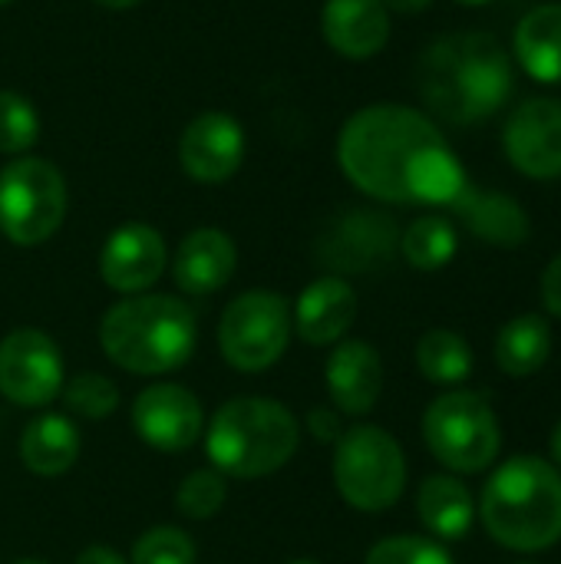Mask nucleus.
<instances>
[{"label": "nucleus", "instance_id": "cd10ccee", "mask_svg": "<svg viewBox=\"0 0 561 564\" xmlns=\"http://www.w3.org/2000/svg\"><path fill=\"white\" fill-rule=\"evenodd\" d=\"M228 499V482L218 469H195L182 479L179 492H175V509L185 516V519H195V522H205L212 516L222 512Z\"/></svg>", "mask_w": 561, "mask_h": 564}, {"label": "nucleus", "instance_id": "72a5a7b5", "mask_svg": "<svg viewBox=\"0 0 561 564\" xmlns=\"http://www.w3.org/2000/svg\"><path fill=\"white\" fill-rule=\"evenodd\" d=\"M76 564H129V562H126L119 552L106 549V545H89V549H83V552H79Z\"/></svg>", "mask_w": 561, "mask_h": 564}, {"label": "nucleus", "instance_id": "4be33fe9", "mask_svg": "<svg viewBox=\"0 0 561 564\" xmlns=\"http://www.w3.org/2000/svg\"><path fill=\"white\" fill-rule=\"evenodd\" d=\"M20 459L33 476L53 479L76 466L79 459V433L69 416L43 413L20 436Z\"/></svg>", "mask_w": 561, "mask_h": 564}, {"label": "nucleus", "instance_id": "a19ab883", "mask_svg": "<svg viewBox=\"0 0 561 564\" xmlns=\"http://www.w3.org/2000/svg\"><path fill=\"white\" fill-rule=\"evenodd\" d=\"M519 564H539V562H519Z\"/></svg>", "mask_w": 561, "mask_h": 564}, {"label": "nucleus", "instance_id": "2f4dec72", "mask_svg": "<svg viewBox=\"0 0 561 564\" xmlns=\"http://www.w3.org/2000/svg\"><path fill=\"white\" fill-rule=\"evenodd\" d=\"M308 426H311V433H314V440L317 443H337L341 440V420H337V413H331V410H311V416H308Z\"/></svg>", "mask_w": 561, "mask_h": 564}, {"label": "nucleus", "instance_id": "5701e85b", "mask_svg": "<svg viewBox=\"0 0 561 564\" xmlns=\"http://www.w3.org/2000/svg\"><path fill=\"white\" fill-rule=\"evenodd\" d=\"M417 512L427 532L443 542H460L476 519L473 496L456 476H430L417 492Z\"/></svg>", "mask_w": 561, "mask_h": 564}, {"label": "nucleus", "instance_id": "1a4fd4ad", "mask_svg": "<svg viewBox=\"0 0 561 564\" xmlns=\"http://www.w3.org/2000/svg\"><path fill=\"white\" fill-rule=\"evenodd\" d=\"M291 330L288 297L274 291H245L222 311L218 350L235 370L261 373L284 357Z\"/></svg>", "mask_w": 561, "mask_h": 564}, {"label": "nucleus", "instance_id": "a211bd4d", "mask_svg": "<svg viewBox=\"0 0 561 564\" xmlns=\"http://www.w3.org/2000/svg\"><path fill=\"white\" fill-rule=\"evenodd\" d=\"M321 30L334 53L347 59H370L390 40V13L380 0H327Z\"/></svg>", "mask_w": 561, "mask_h": 564}, {"label": "nucleus", "instance_id": "c85d7f7f", "mask_svg": "<svg viewBox=\"0 0 561 564\" xmlns=\"http://www.w3.org/2000/svg\"><path fill=\"white\" fill-rule=\"evenodd\" d=\"M60 393H63V403L69 406V413H76L83 420H106L119 406V390L103 373H76Z\"/></svg>", "mask_w": 561, "mask_h": 564}, {"label": "nucleus", "instance_id": "0eeeda50", "mask_svg": "<svg viewBox=\"0 0 561 564\" xmlns=\"http://www.w3.org/2000/svg\"><path fill=\"white\" fill-rule=\"evenodd\" d=\"M423 440L430 453L453 473L473 476L496 463L503 433L483 393L450 390L423 413Z\"/></svg>", "mask_w": 561, "mask_h": 564}, {"label": "nucleus", "instance_id": "ddd939ff", "mask_svg": "<svg viewBox=\"0 0 561 564\" xmlns=\"http://www.w3.org/2000/svg\"><path fill=\"white\" fill-rule=\"evenodd\" d=\"M245 159V132L225 112H202L179 139V162L188 178L202 185L228 182Z\"/></svg>", "mask_w": 561, "mask_h": 564}, {"label": "nucleus", "instance_id": "20e7f679", "mask_svg": "<svg viewBox=\"0 0 561 564\" xmlns=\"http://www.w3.org/2000/svg\"><path fill=\"white\" fill-rule=\"evenodd\" d=\"M486 532L513 552H542L561 539V476L539 456L503 463L483 489Z\"/></svg>", "mask_w": 561, "mask_h": 564}, {"label": "nucleus", "instance_id": "aec40b11", "mask_svg": "<svg viewBox=\"0 0 561 564\" xmlns=\"http://www.w3.org/2000/svg\"><path fill=\"white\" fill-rule=\"evenodd\" d=\"M453 212L466 221V228L479 241L496 245V248H519L532 235V221L526 208L506 192H479L470 185L453 202Z\"/></svg>", "mask_w": 561, "mask_h": 564}, {"label": "nucleus", "instance_id": "dca6fc26", "mask_svg": "<svg viewBox=\"0 0 561 564\" xmlns=\"http://www.w3.org/2000/svg\"><path fill=\"white\" fill-rule=\"evenodd\" d=\"M331 403L347 416H364L377 406L384 390V364L367 340H341L324 367Z\"/></svg>", "mask_w": 561, "mask_h": 564}, {"label": "nucleus", "instance_id": "58836bf2", "mask_svg": "<svg viewBox=\"0 0 561 564\" xmlns=\"http://www.w3.org/2000/svg\"><path fill=\"white\" fill-rule=\"evenodd\" d=\"M13 564H46V562H40V558H23V562H13Z\"/></svg>", "mask_w": 561, "mask_h": 564}, {"label": "nucleus", "instance_id": "423d86ee", "mask_svg": "<svg viewBox=\"0 0 561 564\" xmlns=\"http://www.w3.org/2000/svg\"><path fill=\"white\" fill-rule=\"evenodd\" d=\"M334 486L357 512H387L407 486L400 443L380 426H354L334 443Z\"/></svg>", "mask_w": 561, "mask_h": 564}, {"label": "nucleus", "instance_id": "f704fd0d", "mask_svg": "<svg viewBox=\"0 0 561 564\" xmlns=\"http://www.w3.org/2000/svg\"><path fill=\"white\" fill-rule=\"evenodd\" d=\"M387 10H397V13H420V10H427L433 0H380Z\"/></svg>", "mask_w": 561, "mask_h": 564}, {"label": "nucleus", "instance_id": "4c0bfd02", "mask_svg": "<svg viewBox=\"0 0 561 564\" xmlns=\"http://www.w3.org/2000/svg\"><path fill=\"white\" fill-rule=\"evenodd\" d=\"M456 3H466V7H483V3H489V0H456Z\"/></svg>", "mask_w": 561, "mask_h": 564}, {"label": "nucleus", "instance_id": "4468645a", "mask_svg": "<svg viewBox=\"0 0 561 564\" xmlns=\"http://www.w3.org/2000/svg\"><path fill=\"white\" fill-rule=\"evenodd\" d=\"M165 261V238L152 225L129 221L106 238L99 254V274L106 288L119 294H142L162 278Z\"/></svg>", "mask_w": 561, "mask_h": 564}, {"label": "nucleus", "instance_id": "f8f14e48", "mask_svg": "<svg viewBox=\"0 0 561 564\" xmlns=\"http://www.w3.org/2000/svg\"><path fill=\"white\" fill-rule=\"evenodd\" d=\"M136 436L159 453H185L205 430L198 397L179 383H152L132 400Z\"/></svg>", "mask_w": 561, "mask_h": 564}, {"label": "nucleus", "instance_id": "412c9836", "mask_svg": "<svg viewBox=\"0 0 561 564\" xmlns=\"http://www.w3.org/2000/svg\"><path fill=\"white\" fill-rule=\"evenodd\" d=\"M513 53L526 76L546 86L561 83V3L532 7L516 33H513Z\"/></svg>", "mask_w": 561, "mask_h": 564}, {"label": "nucleus", "instance_id": "7ed1b4c3", "mask_svg": "<svg viewBox=\"0 0 561 564\" xmlns=\"http://www.w3.org/2000/svg\"><path fill=\"white\" fill-rule=\"evenodd\" d=\"M195 337V314L172 294H129L99 321L103 354L139 377H162L188 364Z\"/></svg>", "mask_w": 561, "mask_h": 564}, {"label": "nucleus", "instance_id": "ea45409f", "mask_svg": "<svg viewBox=\"0 0 561 564\" xmlns=\"http://www.w3.org/2000/svg\"><path fill=\"white\" fill-rule=\"evenodd\" d=\"M291 564H321V562H314V558H298V562H291Z\"/></svg>", "mask_w": 561, "mask_h": 564}, {"label": "nucleus", "instance_id": "c756f323", "mask_svg": "<svg viewBox=\"0 0 561 564\" xmlns=\"http://www.w3.org/2000/svg\"><path fill=\"white\" fill-rule=\"evenodd\" d=\"M129 564H195V545L182 529L155 525L136 539Z\"/></svg>", "mask_w": 561, "mask_h": 564}, {"label": "nucleus", "instance_id": "e433bc0d", "mask_svg": "<svg viewBox=\"0 0 561 564\" xmlns=\"http://www.w3.org/2000/svg\"><path fill=\"white\" fill-rule=\"evenodd\" d=\"M552 459L561 466V423L555 426V433H552Z\"/></svg>", "mask_w": 561, "mask_h": 564}, {"label": "nucleus", "instance_id": "393cba45", "mask_svg": "<svg viewBox=\"0 0 561 564\" xmlns=\"http://www.w3.org/2000/svg\"><path fill=\"white\" fill-rule=\"evenodd\" d=\"M417 367L436 387H460L473 373V347L456 330H427L417 344Z\"/></svg>", "mask_w": 561, "mask_h": 564}, {"label": "nucleus", "instance_id": "9b49d317", "mask_svg": "<svg viewBox=\"0 0 561 564\" xmlns=\"http://www.w3.org/2000/svg\"><path fill=\"white\" fill-rule=\"evenodd\" d=\"M503 149L516 172L546 182L561 175V99L532 96L519 102L503 129Z\"/></svg>", "mask_w": 561, "mask_h": 564}, {"label": "nucleus", "instance_id": "f3484780", "mask_svg": "<svg viewBox=\"0 0 561 564\" xmlns=\"http://www.w3.org/2000/svg\"><path fill=\"white\" fill-rule=\"evenodd\" d=\"M354 317H357V294L337 274L311 281L291 311L298 337L311 347L337 344L350 330Z\"/></svg>", "mask_w": 561, "mask_h": 564}, {"label": "nucleus", "instance_id": "473e14b6", "mask_svg": "<svg viewBox=\"0 0 561 564\" xmlns=\"http://www.w3.org/2000/svg\"><path fill=\"white\" fill-rule=\"evenodd\" d=\"M542 304L549 307V314L561 317V254L542 274Z\"/></svg>", "mask_w": 561, "mask_h": 564}, {"label": "nucleus", "instance_id": "f03ea898", "mask_svg": "<svg viewBox=\"0 0 561 564\" xmlns=\"http://www.w3.org/2000/svg\"><path fill=\"white\" fill-rule=\"evenodd\" d=\"M420 93L446 122H479L509 102L513 59L489 33L443 36L420 59Z\"/></svg>", "mask_w": 561, "mask_h": 564}, {"label": "nucleus", "instance_id": "6e6552de", "mask_svg": "<svg viewBox=\"0 0 561 564\" xmlns=\"http://www.w3.org/2000/svg\"><path fill=\"white\" fill-rule=\"evenodd\" d=\"M66 218V182L56 165L20 155L0 169V231L13 245L50 241Z\"/></svg>", "mask_w": 561, "mask_h": 564}, {"label": "nucleus", "instance_id": "bb28decb", "mask_svg": "<svg viewBox=\"0 0 561 564\" xmlns=\"http://www.w3.org/2000/svg\"><path fill=\"white\" fill-rule=\"evenodd\" d=\"M40 139V116L33 102L20 93L0 89V152L23 155Z\"/></svg>", "mask_w": 561, "mask_h": 564}, {"label": "nucleus", "instance_id": "2eb2a0df", "mask_svg": "<svg viewBox=\"0 0 561 564\" xmlns=\"http://www.w3.org/2000/svg\"><path fill=\"white\" fill-rule=\"evenodd\" d=\"M397 245L393 218L380 212H347L317 241V254L334 271H367Z\"/></svg>", "mask_w": 561, "mask_h": 564}, {"label": "nucleus", "instance_id": "79ce46f5", "mask_svg": "<svg viewBox=\"0 0 561 564\" xmlns=\"http://www.w3.org/2000/svg\"><path fill=\"white\" fill-rule=\"evenodd\" d=\"M0 3H10V0H0Z\"/></svg>", "mask_w": 561, "mask_h": 564}, {"label": "nucleus", "instance_id": "f257e3e1", "mask_svg": "<svg viewBox=\"0 0 561 564\" xmlns=\"http://www.w3.org/2000/svg\"><path fill=\"white\" fill-rule=\"evenodd\" d=\"M446 135L420 109L380 102L354 112L337 139V162L344 175L370 198L410 202V178L417 162L443 145Z\"/></svg>", "mask_w": 561, "mask_h": 564}, {"label": "nucleus", "instance_id": "b1692460", "mask_svg": "<svg viewBox=\"0 0 561 564\" xmlns=\"http://www.w3.org/2000/svg\"><path fill=\"white\" fill-rule=\"evenodd\" d=\"M549 354H552V330L539 314L513 317L496 337V360L509 377H532L536 370L546 367Z\"/></svg>", "mask_w": 561, "mask_h": 564}, {"label": "nucleus", "instance_id": "c9c22d12", "mask_svg": "<svg viewBox=\"0 0 561 564\" xmlns=\"http://www.w3.org/2000/svg\"><path fill=\"white\" fill-rule=\"evenodd\" d=\"M96 3H103V7H109V10H129V7H136V3H142V0H96Z\"/></svg>", "mask_w": 561, "mask_h": 564}, {"label": "nucleus", "instance_id": "7c9ffc66", "mask_svg": "<svg viewBox=\"0 0 561 564\" xmlns=\"http://www.w3.org/2000/svg\"><path fill=\"white\" fill-rule=\"evenodd\" d=\"M364 564H453L450 552L420 535H390L367 552Z\"/></svg>", "mask_w": 561, "mask_h": 564}, {"label": "nucleus", "instance_id": "9d476101", "mask_svg": "<svg viewBox=\"0 0 561 564\" xmlns=\"http://www.w3.org/2000/svg\"><path fill=\"white\" fill-rule=\"evenodd\" d=\"M63 390L60 347L36 327L10 330L0 340V393L13 406H50Z\"/></svg>", "mask_w": 561, "mask_h": 564}, {"label": "nucleus", "instance_id": "a878e982", "mask_svg": "<svg viewBox=\"0 0 561 564\" xmlns=\"http://www.w3.org/2000/svg\"><path fill=\"white\" fill-rule=\"evenodd\" d=\"M460 235L450 218L423 215L400 235V251L410 268L417 271H440L456 258Z\"/></svg>", "mask_w": 561, "mask_h": 564}, {"label": "nucleus", "instance_id": "6ab92c4d", "mask_svg": "<svg viewBox=\"0 0 561 564\" xmlns=\"http://www.w3.org/2000/svg\"><path fill=\"white\" fill-rule=\"evenodd\" d=\"M235 264H238V251H235V241L225 231L195 228L192 235L182 238L172 274H175V284L185 294L205 297V294L222 291L231 281Z\"/></svg>", "mask_w": 561, "mask_h": 564}, {"label": "nucleus", "instance_id": "39448f33", "mask_svg": "<svg viewBox=\"0 0 561 564\" xmlns=\"http://www.w3.org/2000/svg\"><path fill=\"white\" fill-rule=\"evenodd\" d=\"M298 443L294 413L271 397H235L205 430V453L225 479H265L294 459Z\"/></svg>", "mask_w": 561, "mask_h": 564}]
</instances>
